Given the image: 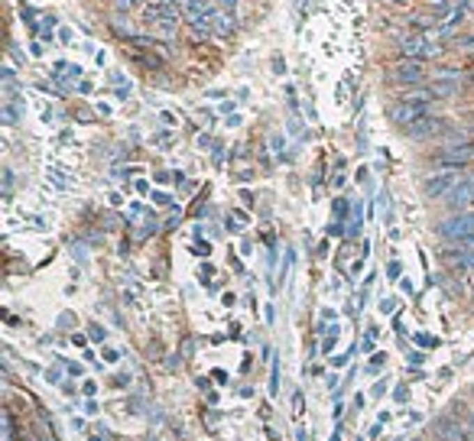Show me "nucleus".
I'll return each instance as SVG.
<instances>
[{"label":"nucleus","mask_w":474,"mask_h":441,"mask_svg":"<svg viewBox=\"0 0 474 441\" xmlns=\"http://www.w3.org/2000/svg\"><path fill=\"white\" fill-rule=\"evenodd\" d=\"M403 101H409V104H432V101H438L436 94H432V88H409V91H403Z\"/></svg>","instance_id":"9d476101"},{"label":"nucleus","mask_w":474,"mask_h":441,"mask_svg":"<svg viewBox=\"0 0 474 441\" xmlns=\"http://www.w3.org/2000/svg\"><path fill=\"white\" fill-rule=\"evenodd\" d=\"M474 156V146H448V150L438 153V162H445V166H465L468 160Z\"/></svg>","instance_id":"0eeeda50"},{"label":"nucleus","mask_w":474,"mask_h":441,"mask_svg":"<svg viewBox=\"0 0 474 441\" xmlns=\"http://www.w3.org/2000/svg\"><path fill=\"white\" fill-rule=\"evenodd\" d=\"M399 52L406 59H436L442 56V42H432V39L426 36V33H409V36L399 39Z\"/></svg>","instance_id":"f03ea898"},{"label":"nucleus","mask_w":474,"mask_h":441,"mask_svg":"<svg viewBox=\"0 0 474 441\" xmlns=\"http://www.w3.org/2000/svg\"><path fill=\"white\" fill-rule=\"evenodd\" d=\"M429 117V107L426 104H409V101H399L390 107V121L399 123V127H413L416 121Z\"/></svg>","instance_id":"39448f33"},{"label":"nucleus","mask_w":474,"mask_h":441,"mask_svg":"<svg viewBox=\"0 0 474 441\" xmlns=\"http://www.w3.org/2000/svg\"><path fill=\"white\" fill-rule=\"evenodd\" d=\"M211 26H215V33H218V36H234L237 20H234V13H228V10H218V13H215V20H211Z\"/></svg>","instance_id":"1a4fd4ad"},{"label":"nucleus","mask_w":474,"mask_h":441,"mask_svg":"<svg viewBox=\"0 0 474 441\" xmlns=\"http://www.w3.org/2000/svg\"><path fill=\"white\" fill-rule=\"evenodd\" d=\"M114 7L121 10V13H127V10H133V7H140V0H114Z\"/></svg>","instance_id":"f8f14e48"},{"label":"nucleus","mask_w":474,"mask_h":441,"mask_svg":"<svg viewBox=\"0 0 474 441\" xmlns=\"http://www.w3.org/2000/svg\"><path fill=\"white\" fill-rule=\"evenodd\" d=\"M438 237H445L452 244H465L474 237V215L471 211H461V215H452L438 224Z\"/></svg>","instance_id":"f257e3e1"},{"label":"nucleus","mask_w":474,"mask_h":441,"mask_svg":"<svg viewBox=\"0 0 474 441\" xmlns=\"http://www.w3.org/2000/svg\"><path fill=\"white\" fill-rule=\"evenodd\" d=\"M452 208H465L468 201H474V178H461V185L452 192V195L445 198Z\"/></svg>","instance_id":"6e6552de"},{"label":"nucleus","mask_w":474,"mask_h":441,"mask_svg":"<svg viewBox=\"0 0 474 441\" xmlns=\"http://www.w3.org/2000/svg\"><path fill=\"white\" fill-rule=\"evenodd\" d=\"M458 46L468 49V52H474V36H461V39H458Z\"/></svg>","instance_id":"ddd939ff"},{"label":"nucleus","mask_w":474,"mask_h":441,"mask_svg":"<svg viewBox=\"0 0 474 441\" xmlns=\"http://www.w3.org/2000/svg\"><path fill=\"white\" fill-rule=\"evenodd\" d=\"M426 78V65L419 62V59H406V62H399L397 68H390V82H399V85H416Z\"/></svg>","instance_id":"20e7f679"},{"label":"nucleus","mask_w":474,"mask_h":441,"mask_svg":"<svg viewBox=\"0 0 474 441\" xmlns=\"http://www.w3.org/2000/svg\"><path fill=\"white\" fill-rule=\"evenodd\" d=\"M461 185V176H458V172H436V176H429L426 178V195L429 198H448L452 195V192H455V188Z\"/></svg>","instance_id":"7ed1b4c3"},{"label":"nucleus","mask_w":474,"mask_h":441,"mask_svg":"<svg viewBox=\"0 0 474 441\" xmlns=\"http://www.w3.org/2000/svg\"><path fill=\"white\" fill-rule=\"evenodd\" d=\"M445 130V121L442 117H422V121H416L413 127H406V133L413 137V140H432V137H438V133Z\"/></svg>","instance_id":"423d86ee"},{"label":"nucleus","mask_w":474,"mask_h":441,"mask_svg":"<svg viewBox=\"0 0 474 441\" xmlns=\"http://www.w3.org/2000/svg\"><path fill=\"white\" fill-rule=\"evenodd\" d=\"M390 3H393V7H409L413 0H390Z\"/></svg>","instance_id":"2eb2a0df"},{"label":"nucleus","mask_w":474,"mask_h":441,"mask_svg":"<svg viewBox=\"0 0 474 441\" xmlns=\"http://www.w3.org/2000/svg\"><path fill=\"white\" fill-rule=\"evenodd\" d=\"M17 121V114H13V107H7V111H3V123H13Z\"/></svg>","instance_id":"4468645a"},{"label":"nucleus","mask_w":474,"mask_h":441,"mask_svg":"<svg viewBox=\"0 0 474 441\" xmlns=\"http://www.w3.org/2000/svg\"><path fill=\"white\" fill-rule=\"evenodd\" d=\"M429 88H432L436 98H452V94L461 91V82H442V78H436V85H429Z\"/></svg>","instance_id":"9b49d317"}]
</instances>
